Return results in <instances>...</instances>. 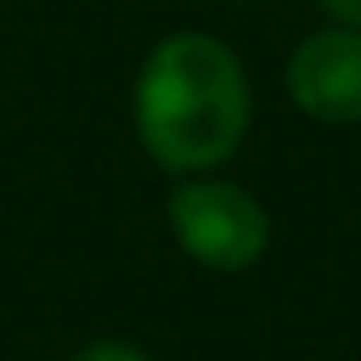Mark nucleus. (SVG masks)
<instances>
[{
  "mask_svg": "<svg viewBox=\"0 0 361 361\" xmlns=\"http://www.w3.org/2000/svg\"><path fill=\"white\" fill-rule=\"evenodd\" d=\"M252 129V80L243 55L208 30L154 40L134 75L139 149L173 178L218 173Z\"/></svg>",
  "mask_w": 361,
  "mask_h": 361,
  "instance_id": "f257e3e1",
  "label": "nucleus"
},
{
  "mask_svg": "<svg viewBox=\"0 0 361 361\" xmlns=\"http://www.w3.org/2000/svg\"><path fill=\"white\" fill-rule=\"evenodd\" d=\"M169 228L188 262L223 277L257 267L272 247V213L252 188L223 173L178 178V188L169 193Z\"/></svg>",
  "mask_w": 361,
  "mask_h": 361,
  "instance_id": "f03ea898",
  "label": "nucleus"
},
{
  "mask_svg": "<svg viewBox=\"0 0 361 361\" xmlns=\"http://www.w3.org/2000/svg\"><path fill=\"white\" fill-rule=\"evenodd\" d=\"M282 85L302 119L322 129H356L361 124V30L322 25L302 35L287 55Z\"/></svg>",
  "mask_w": 361,
  "mask_h": 361,
  "instance_id": "7ed1b4c3",
  "label": "nucleus"
},
{
  "mask_svg": "<svg viewBox=\"0 0 361 361\" xmlns=\"http://www.w3.org/2000/svg\"><path fill=\"white\" fill-rule=\"evenodd\" d=\"M70 361H154L144 346L134 341H119V336H99V341H85Z\"/></svg>",
  "mask_w": 361,
  "mask_h": 361,
  "instance_id": "20e7f679",
  "label": "nucleus"
},
{
  "mask_svg": "<svg viewBox=\"0 0 361 361\" xmlns=\"http://www.w3.org/2000/svg\"><path fill=\"white\" fill-rule=\"evenodd\" d=\"M326 25H346V30H361V0H317Z\"/></svg>",
  "mask_w": 361,
  "mask_h": 361,
  "instance_id": "39448f33",
  "label": "nucleus"
},
{
  "mask_svg": "<svg viewBox=\"0 0 361 361\" xmlns=\"http://www.w3.org/2000/svg\"><path fill=\"white\" fill-rule=\"evenodd\" d=\"M218 6H262V0H218Z\"/></svg>",
  "mask_w": 361,
  "mask_h": 361,
  "instance_id": "423d86ee",
  "label": "nucleus"
}]
</instances>
